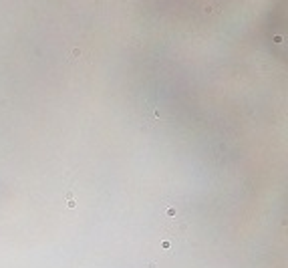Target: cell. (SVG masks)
<instances>
[{
	"label": "cell",
	"mask_w": 288,
	"mask_h": 268,
	"mask_svg": "<svg viewBox=\"0 0 288 268\" xmlns=\"http://www.w3.org/2000/svg\"><path fill=\"white\" fill-rule=\"evenodd\" d=\"M169 222L165 224V238L171 242V240H181L185 230H187V222L185 220H179L177 216L175 218H167Z\"/></svg>",
	"instance_id": "obj_1"
},
{
	"label": "cell",
	"mask_w": 288,
	"mask_h": 268,
	"mask_svg": "<svg viewBox=\"0 0 288 268\" xmlns=\"http://www.w3.org/2000/svg\"><path fill=\"white\" fill-rule=\"evenodd\" d=\"M67 202H68V208H75L77 204H75V200H73V196L71 194H67Z\"/></svg>",
	"instance_id": "obj_2"
},
{
	"label": "cell",
	"mask_w": 288,
	"mask_h": 268,
	"mask_svg": "<svg viewBox=\"0 0 288 268\" xmlns=\"http://www.w3.org/2000/svg\"><path fill=\"white\" fill-rule=\"evenodd\" d=\"M147 268H155V262H149V264H147Z\"/></svg>",
	"instance_id": "obj_3"
}]
</instances>
